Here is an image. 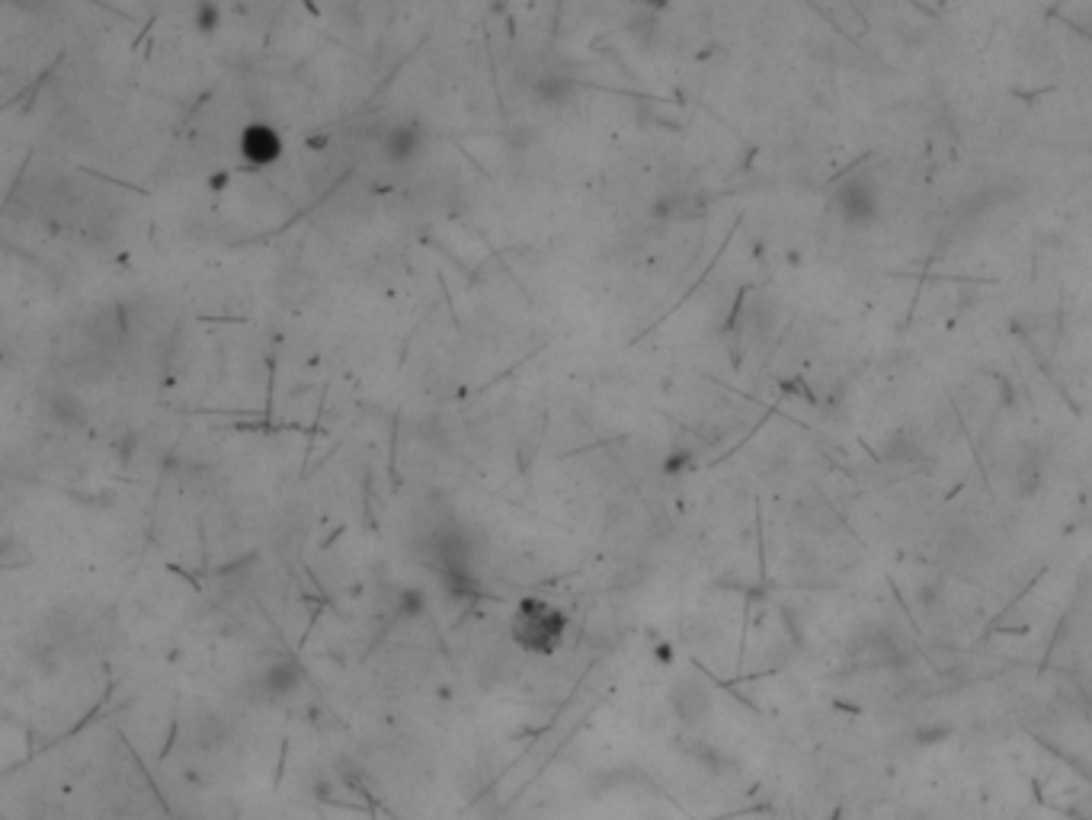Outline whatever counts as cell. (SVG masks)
Here are the masks:
<instances>
[{
  "label": "cell",
  "instance_id": "4",
  "mask_svg": "<svg viewBox=\"0 0 1092 820\" xmlns=\"http://www.w3.org/2000/svg\"><path fill=\"white\" fill-rule=\"evenodd\" d=\"M670 708L683 724H699L711 712V686L695 673L679 676L670 686Z\"/></svg>",
  "mask_w": 1092,
  "mask_h": 820
},
{
  "label": "cell",
  "instance_id": "2",
  "mask_svg": "<svg viewBox=\"0 0 1092 820\" xmlns=\"http://www.w3.org/2000/svg\"><path fill=\"white\" fill-rule=\"evenodd\" d=\"M833 209L849 228H868L881 215V189L872 177H846L833 193Z\"/></svg>",
  "mask_w": 1092,
  "mask_h": 820
},
{
  "label": "cell",
  "instance_id": "1",
  "mask_svg": "<svg viewBox=\"0 0 1092 820\" xmlns=\"http://www.w3.org/2000/svg\"><path fill=\"white\" fill-rule=\"evenodd\" d=\"M567 632V615L545 599H522L510 615V638L526 654H551L561 648Z\"/></svg>",
  "mask_w": 1092,
  "mask_h": 820
},
{
  "label": "cell",
  "instance_id": "10",
  "mask_svg": "<svg viewBox=\"0 0 1092 820\" xmlns=\"http://www.w3.org/2000/svg\"><path fill=\"white\" fill-rule=\"evenodd\" d=\"M234 804H228V801H215V804H209V811H205L202 814V820H234Z\"/></svg>",
  "mask_w": 1092,
  "mask_h": 820
},
{
  "label": "cell",
  "instance_id": "8",
  "mask_svg": "<svg viewBox=\"0 0 1092 820\" xmlns=\"http://www.w3.org/2000/svg\"><path fill=\"white\" fill-rule=\"evenodd\" d=\"M45 410H49V417L58 423V427H68V430L84 427V420H87L84 401L71 391H52L49 398H45Z\"/></svg>",
  "mask_w": 1092,
  "mask_h": 820
},
{
  "label": "cell",
  "instance_id": "5",
  "mask_svg": "<svg viewBox=\"0 0 1092 820\" xmlns=\"http://www.w3.org/2000/svg\"><path fill=\"white\" fill-rule=\"evenodd\" d=\"M382 157L388 164L394 167H404L410 161H417V157L423 154V145H426V135L417 122H391L385 125L382 132Z\"/></svg>",
  "mask_w": 1092,
  "mask_h": 820
},
{
  "label": "cell",
  "instance_id": "3",
  "mask_svg": "<svg viewBox=\"0 0 1092 820\" xmlns=\"http://www.w3.org/2000/svg\"><path fill=\"white\" fill-rule=\"evenodd\" d=\"M237 154L250 167H273L286 154V141H282L279 129L269 122H247L241 135H237Z\"/></svg>",
  "mask_w": 1092,
  "mask_h": 820
},
{
  "label": "cell",
  "instance_id": "11",
  "mask_svg": "<svg viewBox=\"0 0 1092 820\" xmlns=\"http://www.w3.org/2000/svg\"><path fill=\"white\" fill-rule=\"evenodd\" d=\"M631 4H635L638 10H644V13H663L670 7V0H631Z\"/></svg>",
  "mask_w": 1092,
  "mask_h": 820
},
{
  "label": "cell",
  "instance_id": "9",
  "mask_svg": "<svg viewBox=\"0 0 1092 820\" xmlns=\"http://www.w3.org/2000/svg\"><path fill=\"white\" fill-rule=\"evenodd\" d=\"M193 26L199 29L202 36L218 33V26H221V7L215 4V0H199L196 13H193Z\"/></svg>",
  "mask_w": 1092,
  "mask_h": 820
},
{
  "label": "cell",
  "instance_id": "6",
  "mask_svg": "<svg viewBox=\"0 0 1092 820\" xmlns=\"http://www.w3.org/2000/svg\"><path fill=\"white\" fill-rule=\"evenodd\" d=\"M302 680H305V673L292 657H276L253 673V689H257L263 699H282L302 686Z\"/></svg>",
  "mask_w": 1092,
  "mask_h": 820
},
{
  "label": "cell",
  "instance_id": "7",
  "mask_svg": "<svg viewBox=\"0 0 1092 820\" xmlns=\"http://www.w3.org/2000/svg\"><path fill=\"white\" fill-rule=\"evenodd\" d=\"M532 93H535V100L542 103V106L561 109L567 103H574L577 84L571 81V77H564V74H542V77H535Z\"/></svg>",
  "mask_w": 1092,
  "mask_h": 820
}]
</instances>
